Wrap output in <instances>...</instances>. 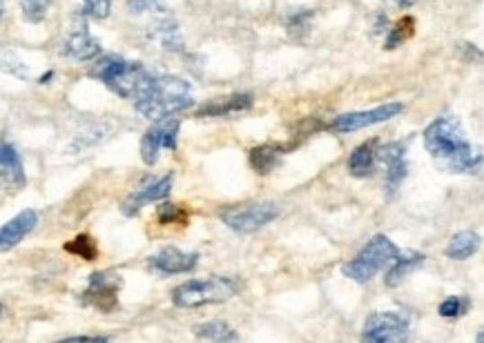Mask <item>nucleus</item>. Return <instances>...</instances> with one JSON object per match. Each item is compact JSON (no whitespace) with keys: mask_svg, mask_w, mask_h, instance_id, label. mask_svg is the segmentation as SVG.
I'll use <instances>...</instances> for the list:
<instances>
[{"mask_svg":"<svg viewBox=\"0 0 484 343\" xmlns=\"http://www.w3.org/2000/svg\"><path fill=\"white\" fill-rule=\"evenodd\" d=\"M279 216V206L273 201H260V203H243V206L228 207L221 212V221L228 225L230 230L242 232V234H251V232L261 230Z\"/></svg>","mask_w":484,"mask_h":343,"instance_id":"nucleus-7","label":"nucleus"},{"mask_svg":"<svg viewBox=\"0 0 484 343\" xmlns=\"http://www.w3.org/2000/svg\"><path fill=\"white\" fill-rule=\"evenodd\" d=\"M22 185H25V170L21 154L12 143H0V188L16 192Z\"/></svg>","mask_w":484,"mask_h":343,"instance_id":"nucleus-17","label":"nucleus"},{"mask_svg":"<svg viewBox=\"0 0 484 343\" xmlns=\"http://www.w3.org/2000/svg\"><path fill=\"white\" fill-rule=\"evenodd\" d=\"M440 314L444 319L460 317V314H462V301H460V296H449V299L442 301V303H440Z\"/></svg>","mask_w":484,"mask_h":343,"instance_id":"nucleus-26","label":"nucleus"},{"mask_svg":"<svg viewBox=\"0 0 484 343\" xmlns=\"http://www.w3.org/2000/svg\"><path fill=\"white\" fill-rule=\"evenodd\" d=\"M90 74L99 78L105 87H110L114 94L132 101L138 85L145 78L147 69L141 63H132V60L121 57H103L92 67Z\"/></svg>","mask_w":484,"mask_h":343,"instance_id":"nucleus-6","label":"nucleus"},{"mask_svg":"<svg viewBox=\"0 0 484 343\" xmlns=\"http://www.w3.org/2000/svg\"><path fill=\"white\" fill-rule=\"evenodd\" d=\"M478 343H482V335H478Z\"/></svg>","mask_w":484,"mask_h":343,"instance_id":"nucleus-31","label":"nucleus"},{"mask_svg":"<svg viewBox=\"0 0 484 343\" xmlns=\"http://www.w3.org/2000/svg\"><path fill=\"white\" fill-rule=\"evenodd\" d=\"M478 248H480V236L471 230H464L458 232V234L446 243L444 252L446 257L453 259V261H464V259L473 257V254L478 252Z\"/></svg>","mask_w":484,"mask_h":343,"instance_id":"nucleus-18","label":"nucleus"},{"mask_svg":"<svg viewBox=\"0 0 484 343\" xmlns=\"http://www.w3.org/2000/svg\"><path fill=\"white\" fill-rule=\"evenodd\" d=\"M4 312V308H3V305H0V314H3Z\"/></svg>","mask_w":484,"mask_h":343,"instance_id":"nucleus-32","label":"nucleus"},{"mask_svg":"<svg viewBox=\"0 0 484 343\" xmlns=\"http://www.w3.org/2000/svg\"><path fill=\"white\" fill-rule=\"evenodd\" d=\"M277 159H279V147L273 145L257 147V150H252L251 154L252 168L260 172V174H268V172L273 170V165L277 163Z\"/></svg>","mask_w":484,"mask_h":343,"instance_id":"nucleus-22","label":"nucleus"},{"mask_svg":"<svg viewBox=\"0 0 484 343\" xmlns=\"http://www.w3.org/2000/svg\"><path fill=\"white\" fill-rule=\"evenodd\" d=\"M424 145L437 165L451 174H473L480 168V156L473 152L462 125L451 116H440L424 129Z\"/></svg>","mask_w":484,"mask_h":343,"instance_id":"nucleus-1","label":"nucleus"},{"mask_svg":"<svg viewBox=\"0 0 484 343\" xmlns=\"http://www.w3.org/2000/svg\"><path fill=\"white\" fill-rule=\"evenodd\" d=\"M375 170V150H373V143H364V145L355 147L353 154L348 156V172L357 179L364 176H371Z\"/></svg>","mask_w":484,"mask_h":343,"instance_id":"nucleus-19","label":"nucleus"},{"mask_svg":"<svg viewBox=\"0 0 484 343\" xmlns=\"http://www.w3.org/2000/svg\"><path fill=\"white\" fill-rule=\"evenodd\" d=\"M400 254L402 252H400L398 245H395L389 236L377 234L373 236L357 254H355L353 261L346 263L342 272L348 277V279L357 281V284H366V281H371L382 268L393 263Z\"/></svg>","mask_w":484,"mask_h":343,"instance_id":"nucleus-5","label":"nucleus"},{"mask_svg":"<svg viewBox=\"0 0 484 343\" xmlns=\"http://www.w3.org/2000/svg\"><path fill=\"white\" fill-rule=\"evenodd\" d=\"M114 0H83V13L96 21H103L112 12Z\"/></svg>","mask_w":484,"mask_h":343,"instance_id":"nucleus-25","label":"nucleus"},{"mask_svg":"<svg viewBox=\"0 0 484 343\" xmlns=\"http://www.w3.org/2000/svg\"><path fill=\"white\" fill-rule=\"evenodd\" d=\"M179 120L172 116L154 120L150 129L141 138V159L145 165H154L159 161L161 150H174L177 147Z\"/></svg>","mask_w":484,"mask_h":343,"instance_id":"nucleus-9","label":"nucleus"},{"mask_svg":"<svg viewBox=\"0 0 484 343\" xmlns=\"http://www.w3.org/2000/svg\"><path fill=\"white\" fill-rule=\"evenodd\" d=\"M391 3L398 4V7H413V4L418 3V0H391Z\"/></svg>","mask_w":484,"mask_h":343,"instance_id":"nucleus-29","label":"nucleus"},{"mask_svg":"<svg viewBox=\"0 0 484 343\" xmlns=\"http://www.w3.org/2000/svg\"><path fill=\"white\" fill-rule=\"evenodd\" d=\"M36 225H39V212L34 210H22L21 215L13 216L12 221L0 225V254L16 248Z\"/></svg>","mask_w":484,"mask_h":343,"instance_id":"nucleus-16","label":"nucleus"},{"mask_svg":"<svg viewBox=\"0 0 484 343\" xmlns=\"http://www.w3.org/2000/svg\"><path fill=\"white\" fill-rule=\"evenodd\" d=\"M195 101L192 87L186 78L168 76V74L147 72L138 90L132 96L136 112L150 120L165 119L188 110Z\"/></svg>","mask_w":484,"mask_h":343,"instance_id":"nucleus-2","label":"nucleus"},{"mask_svg":"<svg viewBox=\"0 0 484 343\" xmlns=\"http://www.w3.org/2000/svg\"><path fill=\"white\" fill-rule=\"evenodd\" d=\"M3 12H4V4H3V0H0V18H3Z\"/></svg>","mask_w":484,"mask_h":343,"instance_id":"nucleus-30","label":"nucleus"},{"mask_svg":"<svg viewBox=\"0 0 484 343\" xmlns=\"http://www.w3.org/2000/svg\"><path fill=\"white\" fill-rule=\"evenodd\" d=\"M239 286L228 277H207V279H190L172 290V303L177 308H201V305L224 303L237 295Z\"/></svg>","mask_w":484,"mask_h":343,"instance_id":"nucleus-3","label":"nucleus"},{"mask_svg":"<svg viewBox=\"0 0 484 343\" xmlns=\"http://www.w3.org/2000/svg\"><path fill=\"white\" fill-rule=\"evenodd\" d=\"M424 263L422 254H409V257H402L400 254L398 259L393 261V268L386 275V286L395 287L402 284V279H407V275H411L415 268H419Z\"/></svg>","mask_w":484,"mask_h":343,"instance_id":"nucleus-21","label":"nucleus"},{"mask_svg":"<svg viewBox=\"0 0 484 343\" xmlns=\"http://www.w3.org/2000/svg\"><path fill=\"white\" fill-rule=\"evenodd\" d=\"M119 287H121V281L112 272H94L90 277V286L83 292V299L101 312H110L119 301Z\"/></svg>","mask_w":484,"mask_h":343,"instance_id":"nucleus-12","label":"nucleus"},{"mask_svg":"<svg viewBox=\"0 0 484 343\" xmlns=\"http://www.w3.org/2000/svg\"><path fill=\"white\" fill-rule=\"evenodd\" d=\"M66 250L67 252L76 254V257L85 259V261H94L96 259V243H94V239L87 234H81L74 241H69V243H66Z\"/></svg>","mask_w":484,"mask_h":343,"instance_id":"nucleus-23","label":"nucleus"},{"mask_svg":"<svg viewBox=\"0 0 484 343\" xmlns=\"http://www.w3.org/2000/svg\"><path fill=\"white\" fill-rule=\"evenodd\" d=\"M195 337L204 343H233L237 341V332L224 321H210L199 323L195 328Z\"/></svg>","mask_w":484,"mask_h":343,"instance_id":"nucleus-20","label":"nucleus"},{"mask_svg":"<svg viewBox=\"0 0 484 343\" xmlns=\"http://www.w3.org/2000/svg\"><path fill=\"white\" fill-rule=\"evenodd\" d=\"M375 161L384 168V185L389 194H395L407 179V147L402 143H386L380 152H375Z\"/></svg>","mask_w":484,"mask_h":343,"instance_id":"nucleus-11","label":"nucleus"},{"mask_svg":"<svg viewBox=\"0 0 484 343\" xmlns=\"http://www.w3.org/2000/svg\"><path fill=\"white\" fill-rule=\"evenodd\" d=\"M409 321L398 312H375L366 319L362 343H409Z\"/></svg>","mask_w":484,"mask_h":343,"instance_id":"nucleus-8","label":"nucleus"},{"mask_svg":"<svg viewBox=\"0 0 484 343\" xmlns=\"http://www.w3.org/2000/svg\"><path fill=\"white\" fill-rule=\"evenodd\" d=\"M170 189H172V174L163 176V179L152 180V183H147V185H143V188L135 189V192H132L130 197L123 201L121 212L126 216H135V215H138V210H141L143 206H147V203L161 201V198L168 197Z\"/></svg>","mask_w":484,"mask_h":343,"instance_id":"nucleus-14","label":"nucleus"},{"mask_svg":"<svg viewBox=\"0 0 484 343\" xmlns=\"http://www.w3.org/2000/svg\"><path fill=\"white\" fill-rule=\"evenodd\" d=\"M181 219L177 206H161L159 207V221L161 224H172V221Z\"/></svg>","mask_w":484,"mask_h":343,"instance_id":"nucleus-27","label":"nucleus"},{"mask_svg":"<svg viewBox=\"0 0 484 343\" xmlns=\"http://www.w3.org/2000/svg\"><path fill=\"white\" fill-rule=\"evenodd\" d=\"M199 261V254H188L177 248H163L150 259L152 270L161 272V275H186Z\"/></svg>","mask_w":484,"mask_h":343,"instance_id":"nucleus-15","label":"nucleus"},{"mask_svg":"<svg viewBox=\"0 0 484 343\" xmlns=\"http://www.w3.org/2000/svg\"><path fill=\"white\" fill-rule=\"evenodd\" d=\"M128 9L135 16L147 18V30H150L152 40H156L161 48L172 49V52L183 48L177 18L165 7L163 0H128Z\"/></svg>","mask_w":484,"mask_h":343,"instance_id":"nucleus-4","label":"nucleus"},{"mask_svg":"<svg viewBox=\"0 0 484 343\" xmlns=\"http://www.w3.org/2000/svg\"><path fill=\"white\" fill-rule=\"evenodd\" d=\"M58 343H110L105 337H92V335H83V337H67V339L58 341Z\"/></svg>","mask_w":484,"mask_h":343,"instance_id":"nucleus-28","label":"nucleus"},{"mask_svg":"<svg viewBox=\"0 0 484 343\" xmlns=\"http://www.w3.org/2000/svg\"><path fill=\"white\" fill-rule=\"evenodd\" d=\"M22 7V16L30 22H40L45 16H48L49 9V0H21Z\"/></svg>","mask_w":484,"mask_h":343,"instance_id":"nucleus-24","label":"nucleus"},{"mask_svg":"<svg viewBox=\"0 0 484 343\" xmlns=\"http://www.w3.org/2000/svg\"><path fill=\"white\" fill-rule=\"evenodd\" d=\"M404 112V105L393 101V103H384L380 108H373L368 112H350L342 114L330 123V129L339 134H348V132H357V129L371 128V125L377 123H386V120L395 119L398 114Z\"/></svg>","mask_w":484,"mask_h":343,"instance_id":"nucleus-10","label":"nucleus"},{"mask_svg":"<svg viewBox=\"0 0 484 343\" xmlns=\"http://www.w3.org/2000/svg\"><path fill=\"white\" fill-rule=\"evenodd\" d=\"M61 52L72 60H92L101 54V43L90 34L87 22L81 18L69 27Z\"/></svg>","mask_w":484,"mask_h":343,"instance_id":"nucleus-13","label":"nucleus"}]
</instances>
